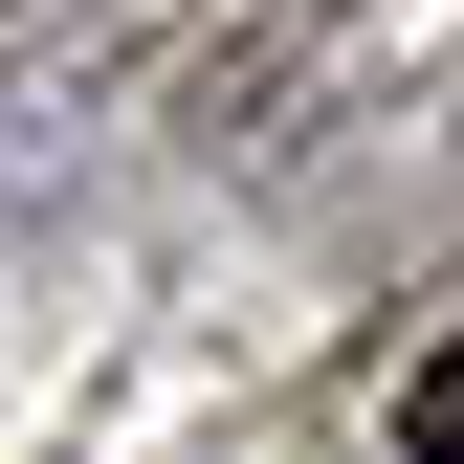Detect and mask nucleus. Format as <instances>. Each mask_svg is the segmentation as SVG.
<instances>
[{
  "label": "nucleus",
  "instance_id": "1",
  "mask_svg": "<svg viewBox=\"0 0 464 464\" xmlns=\"http://www.w3.org/2000/svg\"><path fill=\"white\" fill-rule=\"evenodd\" d=\"M398 442H420V464H464V332H442L420 376H398Z\"/></svg>",
  "mask_w": 464,
  "mask_h": 464
}]
</instances>
